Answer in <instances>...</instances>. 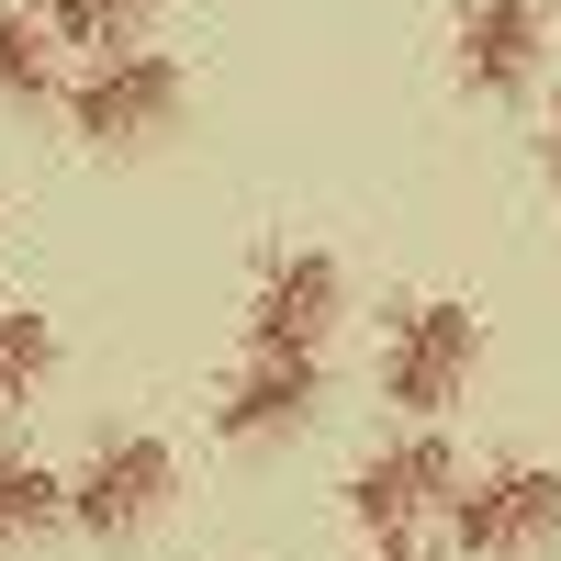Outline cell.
I'll use <instances>...</instances> for the list:
<instances>
[{"label": "cell", "mask_w": 561, "mask_h": 561, "mask_svg": "<svg viewBox=\"0 0 561 561\" xmlns=\"http://www.w3.org/2000/svg\"><path fill=\"white\" fill-rule=\"evenodd\" d=\"M449 494H460V460H449V438L438 427H404V438H382L348 472V528L370 539V550H393V539H427V517H449Z\"/></svg>", "instance_id": "5"}, {"label": "cell", "mask_w": 561, "mask_h": 561, "mask_svg": "<svg viewBox=\"0 0 561 561\" xmlns=\"http://www.w3.org/2000/svg\"><path fill=\"white\" fill-rule=\"evenodd\" d=\"M460 90L472 102H517V90L550 68V0H460Z\"/></svg>", "instance_id": "7"}, {"label": "cell", "mask_w": 561, "mask_h": 561, "mask_svg": "<svg viewBox=\"0 0 561 561\" xmlns=\"http://www.w3.org/2000/svg\"><path fill=\"white\" fill-rule=\"evenodd\" d=\"M57 528H68V472H45V460L0 449V550H23V539H57Z\"/></svg>", "instance_id": "11"}, {"label": "cell", "mask_w": 561, "mask_h": 561, "mask_svg": "<svg viewBox=\"0 0 561 561\" xmlns=\"http://www.w3.org/2000/svg\"><path fill=\"white\" fill-rule=\"evenodd\" d=\"M325 393V359H270V348H237V370L214 382V438H293Z\"/></svg>", "instance_id": "8"}, {"label": "cell", "mask_w": 561, "mask_h": 561, "mask_svg": "<svg viewBox=\"0 0 561 561\" xmlns=\"http://www.w3.org/2000/svg\"><path fill=\"white\" fill-rule=\"evenodd\" d=\"M337 314H348V270L325 259V248H270L259 280H248V348L270 359H325L337 348Z\"/></svg>", "instance_id": "6"}, {"label": "cell", "mask_w": 561, "mask_h": 561, "mask_svg": "<svg viewBox=\"0 0 561 561\" xmlns=\"http://www.w3.org/2000/svg\"><path fill=\"white\" fill-rule=\"evenodd\" d=\"M370 561H438V550L427 539H393V550H370Z\"/></svg>", "instance_id": "14"}, {"label": "cell", "mask_w": 561, "mask_h": 561, "mask_svg": "<svg viewBox=\"0 0 561 561\" xmlns=\"http://www.w3.org/2000/svg\"><path fill=\"white\" fill-rule=\"evenodd\" d=\"M147 23H158V0H45V34L79 45V68L113 57V45H147Z\"/></svg>", "instance_id": "12"}, {"label": "cell", "mask_w": 561, "mask_h": 561, "mask_svg": "<svg viewBox=\"0 0 561 561\" xmlns=\"http://www.w3.org/2000/svg\"><path fill=\"white\" fill-rule=\"evenodd\" d=\"M180 102H192V68L169 45H113V57H90L68 79V135L102 147V158H135V147H158L180 124Z\"/></svg>", "instance_id": "2"}, {"label": "cell", "mask_w": 561, "mask_h": 561, "mask_svg": "<svg viewBox=\"0 0 561 561\" xmlns=\"http://www.w3.org/2000/svg\"><path fill=\"white\" fill-rule=\"evenodd\" d=\"M180 494V449L158 427H102L68 472V528L79 539H147Z\"/></svg>", "instance_id": "3"}, {"label": "cell", "mask_w": 561, "mask_h": 561, "mask_svg": "<svg viewBox=\"0 0 561 561\" xmlns=\"http://www.w3.org/2000/svg\"><path fill=\"white\" fill-rule=\"evenodd\" d=\"M57 359H68L57 314L45 304H0V415H23L45 382H57Z\"/></svg>", "instance_id": "10"}, {"label": "cell", "mask_w": 561, "mask_h": 561, "mask_svg": "<svg viewBox=\"0 0 561 561\" xmlns=\"http://www.w3.org/2000/svg\"><path fill=\"white\" fill-rule=\"evenodd\" d=\"M438 528H449L460 561H528V550L561 539V472L550 460H483V472H460Z\"/></svg>", "instance_id": "4"}, {"label": "cell", "mask_w": 561, "mask_h": 561, "mask_svg": "<svg viewBox=\"0 0 561 561\" xmlns=\"http://www.w3.org/2000/svg\"><path fill=\"white\" fill-rule=\"evenodd\" d=\"M0 102L12 113L68 102V45L45 34V0H0Z\"/></svg>", "instance_id": "9"}, {"label": "cell", "mask_w": 561, "mask_h": 561, "mask_svg": "<svg viewBox=\"0 0 561 561\" xmlns=\"http://www.w3.org/2000/svg\"><path fill=\"white\" fill-rule=\"evenodd\" d=\"M472 382H483V314L460 293H415L382 314V404L404 427H438Z\"/></svg>", "instance_id": "1"}, {"label": "cell", "mask_w": 561, "mask_h": 561, "mask_svg": "<svg viewBox=\"0 0 561 561\" xmlns=\"http://www.w3.org/2000/svg\"><path fill=\"white\" fill-rule=\"evenodd\" d=\"M539 169H550V203H561V90H550V113H539Z\"/></svg>", "instance_id": "13"}]
</instances>
